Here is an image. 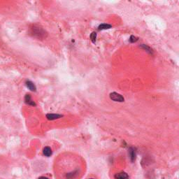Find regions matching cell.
Instances as JSON below:
<instances>
[{
    "instance_id": "obj_1",
    "label": "cell",
    "mask_w": 179,
    "mask_h": 179,
    "mask_svg": "<svg viewBox=\"0 0 179 179\" xmlns=\"http://www.w3.org/2000/svg\"><path fill=\"white\" fill-rule=\"evenodd\" d=\"M83 172L81 164L72 157L67 156L55 163V174L57 179H80Z\"/></svg>"
},
{
    "instance_id": "obj_2",
    "label": "cell",
    "mask_w": 179,
    "mask_h": 179,
    "mask_svg": "<svg viewBox=\"0 0 179 179\" xmlns=\"http://www.w3.org/2000/svg\"><path fill=\"white\" fill-rule=\"evenodd\" d=\"M31 34L34 36L39 39H44L47 36V33L46 32L45 30L36 25H33L31 28Z\"/></svg>"
},
{
    "instance_id": "obj_3",
    "label": "cell",
    "mask_w": 179,
    "mask_h": 179,
    "mask_svg": "<svg viewBox=\"0 0 179 179\" xmlns=\"http://www.w3.org/2000/svg\"><path fill=\"white\" fill-rule=\"evenodd\" d=\"M110 99H112L114 102H123L125 99L122 97L121 94H118L117 92H111L110 94Z\"/></svg>"
},
{
    "instance_id": "obj_4",
    "label": "cell",
    "mask_w": 179,
    "mask_h": 179,
    "mask_svg": "<svg viewBox=\"0 0 179 179\" xmlns=\"http://www.w3.org/2000/svg\"><path fill=\"white\" fill-rule=\"evenodd\" d=\"M24 102L27 104L30 105V106H36V104L32 99V97L30 94H27L25 95V97H24Z\"/></svg>"
},
{
    "instance_id": "obj_5",
    "label": "cell",
    "mask_w": 179,
    "mask_h": 179,
    "mask_svg": "<svg viewBox=\"0 0 179 179\" xmlns=\"http://www.w3.org/2000/svg\"><path fill=\"white\" fill-rule=\"evenodd\" d=\"M25 85L30 91L36 92V87L35 86L34 83L31 81H26Z\"/></svg>"
},
{
    "instance_id": "obj_6",
    "label": "cell",
    "mask_w": 179,
    "mask_h": 179,
    "mask_svg": "<svg viewBox=\"0 0 179 179\" xmlns=\"http://www.w3.org/2000/svg\"><path fill=\"white\" fill-rule=\"evenodd\" d=\"M114 178L116 179H129V176L125 172H119L115 174Z\"/></svg>"
},
{
    "instance_id": "obj_7",
    "label": "cell",
    "mask_w": 179,
    "mask_h": 179,
    "mask_svg": "<svg viewBox=\"0 0 179 179\" xmlns=\"http://www.w3.org/2000/svg\"><path fill=\"white\" fill-rule=\"evenodd\" d=\"M129 155L130 157L131 161L134 162L136 160V156H137V153H136L135 148H130L129 149Z\"/></svg>"
},
{
    "instance_id": "obj_8",
    "label": "cell",
    "mask_w": 179,
    "mask_h": 179,
    "mask_svg": "<svg viewBox=\"0 0 179 179\" xmlns=\"http://www.w3.org/2000/svg\"><path fill=\"white\" fill-rule=\"evenodd\" d=\"M62 115L59 114H48L46 115V118L47 119L50 120H56V119L60 118H62Z\"/></svg>"
},
{
    "instance_id": "obj_9",
    "label": "cell",
    "mask_w": 179,
    "mask_h": 179,
    "mask_svg": "<svg viewBox=\"0 0 179 179\" xmlns=\"http://www.w3.org/2000/svg\"><path fill=\"white\" fill-rule=\"evenodd\" d=\"M43 153H44V155H45L46 157H50V156L52 155V153H53L51 148H50V147L48 146L45 147V148L43 149Z\"/></svg>"
},
{
    "instance_id": "obj_10",
    "label": "cell",
    "mask_w": 179,
    "mask_h": 179,
    "mask_svg": "<svg viewBox=\"0 0 179 179\" xmlns=\"http://www.w3.org/2000/svg\"><path fill=\"white\" fill-rule=\"evenodd\" d=\"M112 27V25L109 24H106V23H104V24H99V27H98V30H108V29H110Z\"/></svg>"
},
{
    "instance_id": "obj_11",
    "label": "cell",
    "mask_w": 179,
    "mask_h": 179,
    "mask_svg": "<svg viewBox=\"0 0 179 179\" xmlns=\"http://www.w3.org/2000/svg\"><path fill=\"white\" fill-rule=\"evenodd\" d=\"M96 39H97V33L93 32L90 34V39H91L92 42L93 44H95Z\"/></svg>"
},
{
    "instance_id": "obj_12",
    "label": "cell",
    "mask_w": 179,
    "mask_h": 179,
    "mask_svg": "<svg viewBox=\"0 0 179 179\" xmlns=\"http://www.w3.org/2000/svg\"><path fill=\"white\" fill-rule=\"evenodd\" d=\"M141 47L142 48L144 49V50H146V51H148L149 53H152V50H151V48H149L148 46H147L146 45H144V44H142L141 46Z\"/></svg>"
},
{
    "instance_id": "obj_13",
    "label": "cell",
    "mask_w": 179,
    "mask_h": 179,
    "mask_svg": "<svg viewBox=\"0 0 179 179\" xmlns=\"http://www.w3.org/2000/svg\"><path fill=\"white\" fill-rule=\"evenodd\" d=\"M129 42H130V43H135V42H137V41H138V38H137V37H136V36H133V35H132V36H130V38H129Z\"/></svg>"
},
{
    "instance_id": "obj_14",
    "label": "cell",
    "mask_w": 179,
    "mask_h": 179,
    "mask_svg": "<svg viewBox=\"0 0 179 179\" xmlns=\"http://www.w3.org/2000/svg\"><path fill=\"white\" fill-rule=\"evenodd\" d=\"M39 179H49V178H48L47 177H45V176H41V177H39Z\"/></svg>"
},
{
    "instance_id": "obj_15",
    "label": "cell",
    "mask_w": 179,
    "mask_h": 179,
    "mask_svg": "<svg viewBox=\"0 0 179 179\" xmlns=\"http://www.w3.org/2000/svg\"><path fill=\"white\" fill-rule=\"evenodd\" d=\"M90 179H94V178H90Z\"/></svg>"
}]
</instances>
